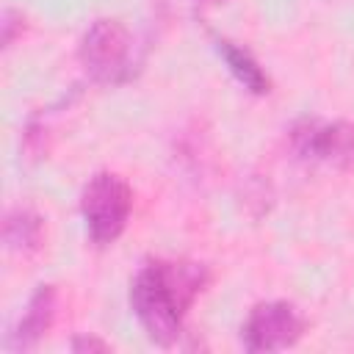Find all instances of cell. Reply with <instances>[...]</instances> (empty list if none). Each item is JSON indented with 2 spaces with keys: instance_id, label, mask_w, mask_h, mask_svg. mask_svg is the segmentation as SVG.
<instances>
[{
  "instance_id": "6da1fadb",
  "label": "cell",
  "mask_w": 354,
  "mask_h": 354,
  "mask_svg": "<svg viewBox=\"0 0 354 354\" xmlns=\"http://www.w3.org/2000/svg\"><path fill=\"white\" fill-rule=\"evenodd\" d=\"M210 282L207 266L196 260H152L130 282V307L147 337L171 346L183 335V321Z\"/></svg>"
},
{
  "instance_id": "7a4b0ae2",
  "label": "cell",
  "mask_w": 354,
  "mask_h": 354,
  "mask_svg": "<svg viewBox=\"0 0 354 354\" xmlns=\"http://www.w3.org/2000/svg\"><path fill=\"white\" fill-rule=\"evenodd\" d=\"M77 58L86 75L105 86L127 83L136 72V41L119 19H97L86 28Z\"/></svg>"
},
{
  "instance_id": "3957f363",
  "label": "cell",
  "mask_w": 354,
  "mask_h": 354,
  "mask_svg": "<svg viewBox=\"0 0 354 354\" xmlns=\"http://www.w3.org/2000/svg\"><path fill=\"white\" fill-rule=\"evenodd\" d=\"M133 210V188L124 177L113 171H97L80 194V213L88 230V238L97 246L113 243L130 218Z\"/></svg>"
},
{
  "instance_id": "277c9868",
  "label": "cell",
  "mask_w": 354,
  "mask_h": 354,
  "mask_svg": "<svg viewBox=\"0 0 354 354\" xmlns=\"http://www.w3.org/2000/svg\"><path fill=\"white\" fill-rule=\"evenodd\" d=\"M290 147L304 160H313L337 171H351L354 169V122L301 119L290 127Z\"/></svg>"
},
{
  "instance_id": "5b68a950",
  "label": "cell",
  "mask_w": 354,
  "mask_h": 354,
  "mask_svg": "<svg viewBox=\"0 0 354 354\" xmlns=\"http://www.w3.org/2000/svg\"><path fill=\"white\" fill-rule=\"evenodd\" d=\"M304 318L290 301H260L243 321V346L249 351H282L304 335Z\"/></svg>"
},
{
  "instance_id": "8992f818",
  "label": "cell",
  "mask_w": 354,
  "mask_h": 354,
  "mask_svg": "<svg viewBox=\"0 0 354 354\" xmlns=\"http://www.w3.org/2000/svg\"><path fill=\"white\" fill-rule=\"evenodd\" d=\"M55 307H58L55 285H39L33 290V296L28 299V307L19 315L14 332L8 335V348H14V351L36 348L39 340L50 332V326L55 321Z\"/></svg>"
},
{
  "instance_id": "52a82bcc",
  "label": "cell",
  "mask_w": 354,
  "mask_h": 354,
  "mask_svg": "<svg viewBox=\"0 0 354 354\" xmlns=\"http://www.w3.org/2000/svg\"><path fill=\"white\" fill-rule=\"evenodd\" d=\"M216 47H218V55L224 58L227 69L232 72V77L246 91H252V94H268L271 91V77L263 72V66L254 61V55L246 47H241L230 39H216Z\"/></svg>"
},
{
  "instance_id": "ba28073f",
  "label": "cell",
  "mask_w": 354,
  "mask_h": 354,
  "mask_svg": "<svg viewBox=\"0 0 354 354\" xmlns=\"http://www.w3.org/2000/svg\"><path fill=\"white\" fill-rule=\"evenodd\" d=\"M44 238V218L28 207H14L6 213L3 221V241L14 252H33L41 246Z\"/></svg>"
},
{
  "instance_id": "9c48e42d",
  "label": "cell",
  "mask_w": 354,
  "mask_h": 354,
  "mask_svg": "<svg viewBox=\"0 0 354 354\" xmlns=\"http://www.w3.org/2000/svg\"><path fill=\"white\" fill-rule=\"evenodd\" d=\"M72 351H111V343H105L94 335H77L72 340Z\"/></svg>"
},
{
  "instance_id": "30bf717a",
  "label": "cell",
  "mask_w": 354,
  "mask_h": 354,
  "mask_svg": "<svg viewBox=\"0 0 354 354\" xmlns=\"http://www.w3.org/2000/svg\"><path fill=\"white\" fill-rule=\"evenodd\" d=\"M17 22H22V17H19L14 8H6V14H3V44H6V47L14 41V28H17Z\"/></svg>"
},
{
  "instance_id": "8fae6325",
  "label": "cell",
  "mask_w": 354,
  "mask_h": 354,
  "mask_svg": "<svg viewBox=\"0 0 354 354\" xmlns=\"http://www.w3.org/2000/svg\"><path fill=\"white\" fill-rule=\"evenodd\" d=\"M205 3H221V0H205Z\"/></svg>"
}]
</instances>
